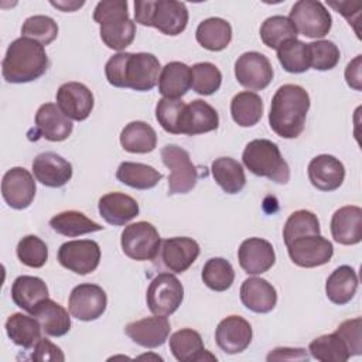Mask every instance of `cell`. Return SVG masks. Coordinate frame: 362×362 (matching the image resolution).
Listing matches in <instances>:
<instances>
[{"label":"cell","instance_id":"obj_47","mask_svg":"<svg viewBox=\"0 0 362 362\" xmlns=\"http://www.w3.org/2000/svg\"><path fill=\"white\" fill-rule=\"evenodd\" d=\"M16 253L23 264L34 269L42 267L48 260V246L35 235H27L21 238Z\"/></svg>","mask_w":362,"mask_h":362},{"label":"cell","instance_id":"obj_49","mask_svg":"<svg viewBox=\"0 0 362 362\" xmlns=\"http://www.w3.org/2000/svg\"><path fill=\"white\" fill-rule=\"evenodd\" d=\"M181 99L161 98L156 105V119L158 124L171 134H180V119L185 107Z\"/></svg>","mask_w":362,"mask_h":362},{"label":"cell","instance_id":"obj_43","mask_svg":"<svg viewBox=\"0 0 362 362\" xmlns=\"http://www.w3.org/2000/svg\"><path fill=\"white\" fill-rule=\"evenodd\" d=\"M201 277L208 288L214 291H226L235 280V272L226 259L212 257L204 264Z\"/></svg>","mask_w":362,"mask_h":362},{"label":"cell","instance_id":"obj_24","mask_svg":"<svg viewBox=\"0 0 362 362\" xmlns=\"http://www.w3.org/2000/svg\"><path fill=\"white\" fill-rule=\"evenodd\" d=\"M219 126L218 112L205 100L195 99L185 105L180 119V134L197 136L216 130Z\"/></svg>","mask_w":362,"mask_h":362},{"label":"cell","instance_id":"obj_52","mask_svg":"<svg viewBox=\"0 0 362 362\" xmlns=\"http://www.w3.org/2000/svg\"><path fill=\"white\" fill-rule=\"evenodd\" d=\"M269 362L272 361H308V355L304 348H276L273 349L267 358Z\"/></svg>","mask_w":362,"mask_h":362},{"label":"cell","instance_id":"obj_6","mask_svg":"<svg viewBox=\"0 0 362 362\" xmlns=\"http://www.w3.org/2000/svg\"><path fill=\"white\" fill-rule=\"evenodd\" d=\"M245 167L259 177H266L276 184L290 181V167L283 158L279 146L267 139H255L243 150Z\"/></svg>","mask_w":362,"mask_h":362},{"label":"cell","instance_id":"obj_50","mask_svg":"<svg viewBox=\"0 0 362 362\" xmlns=\"http://www.w3.org/2000/svg\"><path fill=\"white\" fill-rule=\"evenodd\" d=\"M362 320L361 317H355L352 320H346L338 325L335 332L345 342L351 356L362 354Z\"/></svg>","mask_w":362,"mask_h":362},{"label":"cell","instance_id":"obj_3","mask_svg":"<svg viewBox=\"0 0 362 362\" xmlns=\"http://www.w3.org/2000/svg\"><path fill=\"white\" fill-rule=\"evenodd\" d=\"M49 61L44 45L20 37L11 41L1 62L3 79L8 83H27L41 78Z\"/></svg>","mask_w":362,"mask_h":362},{"label":"cell","instance_id":"obj_41","mask_svg":"<svg viewBox=\"0 0 362 362\" xmlns=\"http://www.w3.org/2000/svg\"><path fill=\"white\" fill-rule=\"evenodd\" d=\"M277 59L284 71L290 74H303L310 69L307 44L293 38L277 48Z\"/></svg>","mask_w":362,"mask_h":362},{"label":"cell","instance_id":"obj_25","mask_svg":"<svg viewBox=\"0 0 362 362\" xmlns=\"http://www.w3.org/2000/svg\"><path fill=\"white\" fill-rule=\"evenodd\" d=\"M329 226L337 243L345 246L358 245L362 240V209L356 205H345L337 209Z\"/></svg>","mask_w":362,"mask_h":362},{"label":"cell","instance_id":"obj_1","mask_svg":"<svg viewBox=\"0 0 362 362\" xmlns=\"http://www.w3.org/2000/svg\"><path fill=\"white\" fill-rule=\"evenodd\" d=\"M160 72V61L150 52H117L105 65V75L112 86L139 92L151 90L158 83Z\"/></svg>","mask_w":362,"mask_h":362},{"label":"cell","instance_id":"obj_35","mask_svg":"<svg viewBox=\"0 0 362 362\" xmlns=\"http://www.w3.org/2000/svg\"><path fill=\"white\" fill-rule=\"evenodd\" d=\"M7 337L18 346L24 349L33 348L41 338V325L34 315H25L23 313L11 314L6 321Z\"/></svg>","mask_w":362,"mask_h":362},{"label":"cell","instance_id":"obj_31","mask_svg":"<svg viewBox=\"0 0 362 362\" xmlns=\"http://www.w3.org/2000/svg\"><path fill=\"white\" fill-rule=\"evenodd\" d=\"M358 290V274L348 266L342 264L337 267L325 281V294L328 300L337 305L349 303Z\"/></svg>","mask_w":362,"mask_h":362},{"label":"cell","instance_id":"obj_23","mask_svg":"<svg viewBox=\"0 0 362 362\" xmlns=\"http://www.w3.org/2000/svg\"><path fill=\"white\" fill-rule=\"evenodd\" d=\"M238 260L247 274L266 273L276 262L272 243L262 238H249L238 249Z\"/></svg>","mask_w":362,"mask_h":362},{"label":"cell","instance_id":"obj_53","mask_svg":"<svg viewBox=\"0 0 362 362\" xmlns=\"http://www.w3.org/2000/svg\"><path fill=\"white\" fill-rule=\"evenodd\" d=\"M362 55H356L345 68V79L346 83L355 89L361 90L362 89Z\"/></svg>","mask_w":362,"mask_h":362},{"label":"cell","instance_id":"obj_14","mask_svg":"<svg viewBox=\"0 0 362 362\" xmlns=\"http://www.w3.org/2000/svg\"><path fill=\"white\" fill-rule=\"evenodd\" d=\"M273 66L267 57L256 51L242 54L235 62V76L249 90L267 88L273 79Z\"/></svg>","mask_w":362,"mask_h":362},{"label":"cell","instance_id":"obj_38","mask_svg":"<svg viewBox=\"0 0 362 362\" xmlns=\"http://www.w3.org/2000/svg\"><path fill=\"white\" fill-rule=\"evenodd\" d=\"M49 226L52 228L54 232L68 238H75V236H81V235H86V233H92L103 229L102 225L89 219L85 214L74 209L64 211L54 215L49 219Z\"/></svg>","mask_w":362,"mask_h":362},{"label":"cell","instance_id":"obj_29","mask_svg":"<svg viewBox=\"0 0 362 362\" xmlns=\"http://www.w3.org/2000/svg\"><path fill=\"white\" fill-rule=\"evenodd\" d=\"M30 314L38 320L42 332L48 337H62L71 329L68 311L51 298L40 301Z\"/></svg>","mask_w":362,"mask_h":362},{"label":"cell","instance_id":"obj_8","mask_svg":"<svg viewBox=\"0 0 362 362\" xmlns=\"http://www.w3.org/2000/svg\"><path fill=\"white\" fill-rule=\"evenodd\" d=\"M163 164L170 170L168 195L187 194L198 181V173L187 150L177 144H167L161 148Z\"/></svg>","mask_w":362,"mask_h":362},{"label":"cell","instance_id":"obj_12","mask_svg":"<svg viewBox=\"0 0 362 362\" xmlns=\"http://www.w3.org/2000/svg\"><path fill=\"white\" fill-rule=\"evenodd\" d=\"M287 253L294 264L311 269L327 264L334 255V246L321 235H310L291 240Z\"/></svg>","mask_w":362,"mask_h":362},{"label":"cell","instance_id":"obj_11","mask_svg":"<svg viewBox=\"0 0 362 362\" xmlns=\"http://www.w3.org/2000/svg\"><path fill=\"white\" fill-rule=\"evenodd\" d=\"M58 262L62 267L85 276L96 270L100 262V246L90 239L69 240L59 246Z\"/></svg>","mask_w":362,"mask_h":362},{"label":"cell","instance_id":"obj_30","mask_svg":"<svg viewBox=\"0 0 362 362\" xmlns=\"http://www.w3.org/2000/svg\"><path fill=\"white\" fill-rule=\"evenodd\" d=\"M191 88V68L180 61H171L161 68L158 92L167 99H180Z\"/></svg>","mask_w":362,"mask_h":362},{"label":"cell","instance_id":"obj_4","mask_svg":"<svg viewBox=\"0 0 362 362\" xmlns=\"http://www.w3.org/2000/svg\"><path fill=\"white\" fill-rule=\"evenodd\" d=\"M93 20L100 25V38L115 51L127 48L136 35V23L130 20L126 0H103L93 10Z\"/></svg>","mask_w":362,"mask_h":362},{"label":"cell","instance_id":"obj_39","mask_svg":"<svg viewBox=\"0 0 362 362\" xmlns=\"http://www.w3.org/2000/svg\"><path fill=\"white\" fill-rule=\"evenodd\" d=\"M230 115L238 126L252 127L263 116V100L255 92H239L230 100Z\"/></svg>","mask_w":362,"mask_h":362},{"label":"cell","instance_id":"obj_54","mask_svg":"<svg viewBox=\"0 0 362 362\" xmlns=\"http://www.w3.org/2000/svg\"><path fill=\"white\" fill-rule=\"evenodd\" d=\"M51 4L54 6V7H57V8H59V10H62V11H74V10H76V8H79V7H82L85 3L83 1H51Z\"/></svg>","mask_w":362,"mask_h":362},{"label":"cell","instance_id":"obj_19","mask_svg":"<svg viewBox=\"0 0 362 362\" xmlns=\"http://www.w3.org/2000/svg\"><path fill=\"white\" fill-rule=\"evenodd\" d=\"M171 331L170 321L163 315L146 317L133 322H129L124 328L126 335L143 348H158L161 346Z\"/></svg>","mask_w":362,"mask_h":362},{"label":"cell","instance_id":"obj_21","mask_svg":"<svg viewBox=\"0 0 362 362\" xmlns=\"http://www.w3.org/2000/svg\"><path fill=\"white\" fill-rule=\"evenodd\" d=\"M163 264L174 273H184L199 256V245L192 238L177 236L161 242Z\"/></svg>","mask_w":362,"mask_h":362},{"label":"cell","instance_id":"obj_20","mask_svg":"<svg viewBox=\"0 0 362 362\" xmlns=\"http://www.w3.org/2000/svg\"><path fill=\"white\" fill-rule=\"evenodd\" d=\"M33 174L42 185L61 188L72 178V165L59 154L45 151L33 160Z\"/></svg>","mask_w":362,"mask_h":362},{"label":"cell","instance_id":"obj_40","mask_svg":"<svg viewBox=\"0 0 362 362\" xmlns=\"http://www.w3.org/2000/svg\"><path fill=\"white\" fill-rule=\"evenodd\" d=\"M308 351L313 358L321 362H346L351 358L345 342L337 332L317 337L310 342Z\"/></svg>","mask_w":362,"mask_h":362},{"label":"cell","instance_id":"obj_44","mask_svg":"<svg viewBox=\"0 0 362 362\" xmlns=\"http://www.w3.org/2000/svg\"><path fill=\"white\" fill-rule=\"evenodd\" d=\"M310 235H320V221L317 215L307 209H298L293 212L283 229V238L286 246L301 236H310Z\"/></svg>","mask_w":362,"mask_h":362},{"label":"cell","instance_id":"obj_26","mask_svg":"<svg viewBox=\"0 0 362 362\" xmlns=\"http://www.w3.org/2000/svg\"><path fill=\"white\" fill-rule=\"evenodd\" d=\"M240 301L256 314H267L277 304V291L267 280L249 277L240 286Z\"/></svg>","mask_w":362,"mask_h":362},{"label":"cell","instance_id":"obj_34","mask_svg":"<svg viewBox=\"0 0 362 362\" xmlns=\"http://www.w3.org/2000/svg\"><path fill=\"white\" fill-rule=\"evenodd\" d=\"M120 146L123 150L134 154L150 153L157 146L156 130L146 122H130L120 133Z\"/></svg>","mask_w":362,"mask_h":362},{"label":"cell","instance_id":"obj_2","mask_svg":"<svg viewBox=\"0 0 362 362\" xmlns=\"http://www.w3.org/2000/svg\"><path fill=\"white\" fill-rule=\"evenodd\" d=\"M308 109V92L300 85L286 83L280 86L272 98L269 124L277 136L296 139L304 130Z\"/></svg>","mask_w":362,"mask_h":362},{"label":"cell","instance_id":"obj_42","mask_svg":"<svg viewBox=\"0 0 362 362\" xmlns=\"http://www.w3.org/2000/svg\"><path fill=\"white\" fill-rule=\"evenodd\" d=\"M298 33L288 17L272 16L260 25V38L263 44L272 49H277L287 40L297 38Z\"/></svg>","mask_w":362,"mask_h":362},{"label":"cell","instance_id":"obj_51","mask_svg":"<svg viewBox=\"0 0 362 362\" xmlns=\"http://www.w3.org/2000/svg\"><path fill=\"white\" fill-rule=\"evenodd\" d=\"M30 358L38 362H64L65 361V356L61 348L52 344L47 338L38 339V342L33 346V352Z\"/></svg>","mask_w":362,"mask_h":362},{"label":"cell","instance_id":"obj_7","mask_svg":"<svg viewBox=\"0 0 362 362\" xmlns=\"http://www.w3.org/2000/svg\"><path fill=\"white\" fill-rule=\"evenodd\" d=\"M120 245L123 253L133 260H154L161 247V238L153 223L139 221L123 229Z\"/></svg>","mask_w":362,"mask_h":362},{"label":"cell","instance_id":"obj_16","mask_svg":"<svg viewBox=\"0 0 362 362\" xmlns=\"http://www.w3.org/2000/svg\"><path fill=\"white\" fill-rule=\"evenodd\" d=\"M93 103L92 92L81 82L62 83L57 90V106L71 120L82 122L88 119Z\"/></svg>","mask_w":362,"mask_h":362},{"label":"cell","instance_id":"obj_9","mask_svg":"<svg viewBox=\"0 0 362 362\" xmlns=\"http://www.w3.org/2000/svg\"><path fill=\"white\" fill-rule=\"evenodd\" d=\"M288 20L298 34L310 38L325 37L332 25V17L321 1L298 0L290 10Z\"/></svg>","mask_w":362,"mask_h":362},{"label":"cell","instance_id":"obj_13","mask_svg":"<svg viewBox=\"0 0 362 362\" xmlns=\"http://www.w3.org/2000/svg\"><path fill=\"white\" fill-rule=\"evenodd\" d=\"M107 297L105 290L92 283H82L72 288L68 300V310L79 321H95L105 313Z\"/></svg>","mask_w":362,"mask_h":362},{"label":"cell","instance_id":"obj_17","mask_svg":"<svg viewBox=\"0 0 362 362\" xmlns=\"http://www.w3.org/2000/svg\"><path fill=\"white\" fill-rule=\"evenodd\" d=\"M74 124L55 103H44L35 113L34 140L45 139L48 141H64L72 133Z\"/></svg>","mask_w":362,"mask_h":362},{"label":"cell","instance_id":"obj_33","mask_svg":"<svg viewBox=\"0 0 362 362\" xmlns=\"http://www.w3.org/2000/svg\"><path fill=\"white\" fill-rule=\"evenodd\" d=\"M195 38L208 51H222L232 40V27L221 17H209L198 24Z\"/></svg>","mask_w":362,"mask_h":362},{"label":"cell","instance_id":"obj_18","mask_svg":"<svg viewBox=\"0 0 362 362\" xmlns=\"http://www.w3.org/2000/svg\"><path fill=\"white\" fill-rule=\"evenodd\" d=\"M252 325L240 315L223 318L215 331L216 345L229 355L243 352L252 342Z\"/></svg>","mask_w":362,"mask_h":362},{"label":"cell","instance_id":"obj_46","mask_svg":"<svg viewBox=\"0 0 362 362\" xmlns=\"http://www.w3.org/2000/svg\"><path fill=\"white\" fill-rule=\"evenodd\" d=\"M21 37L34 40L41 45H48L58 37V24L48 16H31L21 25Z\"/></svg>","mask_w":362,"mask_h":362},{"label":"cell","instance_id":"obj_28","mask_svg":"<svg viewBox=\"0 0 362 362\" xmlns=\"http://www.w3.org/2000/svg\"><path fill=\"white\" fill-rule=\"evenodd\" d=\"M99 215L113 226H122L139 215V204L123 192H107L98 204Z\"/></svg>","mask_w":362,"mask_h":362},{"label":"cell","instance_id":"obj_5","mask_svg":"<svg viewBox=\"0 0 362 362\" xmlns=\"http://www.w3.org/2000/svg\"><path fill=\"white\" fill-rule=\"evenodd\" d=\"M134 21L175 37L187 28L188 10L184 3L177 0H136Z\"/></svg>","mask_w":362,"mask_h":362},{"label":"cell","instance_id":"obj_27","mask_svg":"<svg viewBox=\"0 0 362 362\" xmlns=\"http://www.w3.org/2000/svg\"><path fill=\"white\" fill-rule=\"evenodd\" d=\"M170 351L180 362L216 361V356L204 348L202 338L192 328H181L170 337Z\"/></svg>","mask_w":362,"mask_h":362},{"label":"cell","instance_id":"obj_10","mask_svg":"<svg viewBox=\"0 0 362 362\" xmlns=\"http://www.w3.org/2000/svg\"><path fill=\"white\" fill-rule=\"evenodd\" d=\"M146 300L148 310L154 315L168 317L181 305L184 300V287L174 274L160 273L150 281Z\"/></svg>","mask_w":362,"mask_h":362},{"label":"cell","instance_id":"obj_37","mask_svg":"<svg viewBox=\"0 0 362 362\" xmlns=\"http://www.w3.org/2000/svg\"><path fill=\"white\" fill-rule=\"evenodd\" d=\"M212 177L226 194H238L246 184V175L239 161L232 157H219L212 161Z\"/></svg>","mask_w":362,"mask_h":362},{"label":"cell","instance_id":"obj_45","mask_svg":"<svg viewBox=\"0 0 362 362\" xmlns=\"http://www.w3.org/2000/svg\"><path fill=\"white\" fill-rule=\"evenodd\" d=\"M191 68V88L198 95H212L222 83V74L216 65L211 62H198Z\"/></svg>","mask_w":362,"mask_h":362},{"label":"cell","instance_id":"obj_32","mask_svg":"<svg viewBox=\"0 0 362 362\" xmlns=\"http://www.w3.org/2000/svg\"><path fill=\"white\" fill-rule=\"evenodd\" d=\"M45 298H48V287L40 277L24 274L18 276L11 284L13 303L27 313H31Z\"/></svg>","mask_w":362,"mask_h":362},{"label":"cell","instance_id":"obj_48","mask_svg":"<svg viewBox=\"0 0 362 362\" xmlns=\"http://www.w3.org/2000/svg\"><path fill=\"white\" fill-rule=\"evenodd\" d=\"M310 66L315 71H329L339 62V48L328 40H318L307 44Z\"/></svg>","mask_w":362,"mask_h":362},{"label":"cell","instance_id":"obj_15","mask_svg":"<svg viewBox=\"0 0 362 362\" xmlns=\"http://www.w3.org/2000/svg\"><path fill=\"white\" fill-rule=\"evenodd\" d=\"M37 185L34 177L24 167L10 168L1 180V195L13 209H25L34 201Z\"/></svg>","mask_w":362,"mask_h":362},{"label":"cell","instance_id":"obj_36","mask_svg":"<svg viewBox=\"0 0 362 362\" xmlns=\"http://www.w3.org/2000/svg\"><path fill=\"white\" fill-rule=\"evenodd\" d=\"M116 178L130 188L150 189L161 181L163 174L158 173L154 167L143 163L123 161L117 167Z\"/></svg>","mask_w":362,"mask_h":362},{"label":"cell","instance_id":"obj_22","mask_svg":"<svg viewBox=\"0 0 362 362\" xmlns=\"http://www.w3.org/2000/svg\"><path fill=\"white\" fill-rule=\"evenodd\" d=\"M307 174L313 187L324 192H331L342 185L345 167L337 157L320 154L308 163Z\"/></svg>","mask_w":362,"mask_h":362}]
</instances>
